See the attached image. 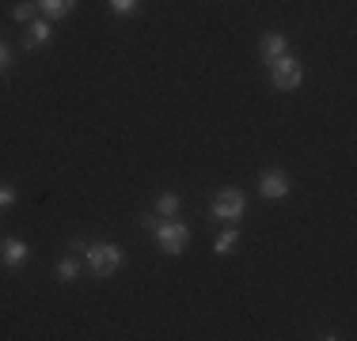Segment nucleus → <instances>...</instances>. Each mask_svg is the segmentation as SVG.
Returning a JSON list of instances; mask_svg holds the SVG:
<instances>
[{"label": "nucleus", "instance_id": "nucleus-1", "mask_svg": "<svg viewBox=\"0 0 357 341\" xmlns=\"http://www.w3.org/2000/svg\"><path fill=\"white\" fill-rule=\"evenodd\" d=\"M84 269L91 273V277H110V273H118V266L126 262V254L118 251L114 243H84Z\"/></svg>", "mask_w": 357, "mask_h": 341}, {"label": "nucleus", "instance_id": "nucleus-2", "mask_svg": "<svg viewBox=\"0 0 357 341\" xmlns=\"http://www.w3.org/2000/svg\"><path fill=\"white\" fill-rule=\"evenodd\" d=\"M266 68H270V84H274V91H296L301 80H304V68H301V61H296L293 54H282V57H274V61H266Z\"/></svg>", "mask_w": 357, "mask_h": 341}, {"label": "nucleus", "instance_id": "nucleus-3", "mask_svg": "<svg viewBox=\"0 0 357 341\" xmlns=\"http://www.w3.org/2000/svg\"><path fill=\"white\" fill-rule=\"evenodd\" d=\"M156 243L164 254H183L186 246H190V228L172 216V220H164V224H156Z\"/></svg>", "mask_w": 357, "mask_h": 341}, {"label": "nucleus", "instance_id": "nucleus-4", "mask_svg": "<svg viewBox=\"0 0 357 341\" xmlns=\"http://www.w3.org/2000/svg\"><path fill=\"white\" fill-rule=\"evenodd\" d=\"M209 212H213L217 220L236 224V220H243V212H248V198H243L240 190H232V186H225V190L213 198V205H209Z\"/></svg>", "mask_w": 357, "mask_h": 341}, {"label": "nucleus", "instance_id": "nucleus-5", "mask_svg": "<svg viewBox=\"0 0 357 341\" xmlns=\"http://www.w3.org/2000/svg\"><path fill=\"white\" fill-rule=\"evenodd\" d=\"M289 190H293V182H289L285 170L274 167V170H262V175H259V193H262L266 201H282Z\"/></svg>", "mask_w": 357, "mask_h": 341}, {"label": "nucleus", "instance_id": "nucleus-6", "mask_svg": "<svg viewBox=\"0 0 357 341\" xmlns=\"http://www.w3.org/2000/svg\"><path fill=\"white\" fill-rule=\"evenodd\" d=\"M27 258H31V246L23 243V239L12 235V239H4V243H0V262H4L8 269H20Z\"/></svg>", "mask_w": 357, "mask_h": 341}, {"label": "nucleus", "instance_id": "nucleus-7", "mask_svg": "<svg viewBox=\"0 0 357 341\" xmlns=\"http://www.w3.org/2000/svg\"><path fill=\"white\" fill-rule=\"evenodd\" d=\"M259 54H262V61H274V57L289 54V42H285V34H278V31H266V34L259 38Z\"/></svg>", "mask_w": 357, "mask_h": 341}, {"label": "nucleus", "instance_id": "nucleus-8", "mask_svg": "<svg viewBox=\"0 0 357 341\" xmlns=\"http://www.w3.org/2000/svg\"><path fill=\"white\" fill-rule=\"evenodd\" d=\"M50 34H54L50 19H31L27 23V49H42L50 42Z\"/></svg>", "mask_w": 357, "mask_h": 341}, {"label": "nucleus", "instance_id": "nucleus-9", "mask_svg": "<svg viewBox=\"0 0 357 341\" xmlns=\"http://www.w3.org/2000/svg\"><path fill=\"white\" fill-rule=\"evenodd\" d=\"M73 8H76V0H38V12L46 15L50 23H54V19H65V15H73Z\"/></svg>", "mask_w": 357, "mask_h": 341}, {"label": "nucleus", "instance_id": "nucleus-10", "mask_svg": "<svg viewBox=\"0 0 357 341\" xmlns=\"http://www.w3.org/2000/svg\"><path fill=\"white\" fill-rule=\"evenodd\" d=\"M178 209H183V198H178V193H172V190H164V193L156 198V205H152V212H160L164 220H172Z\"/></svg>", "mask_w": 357, "mask_h": 341}, {"label": "nucleus", "instance_id": "nucleus-11", "mask_svg": "<svg viewBox=\"0 0 357 341\" xmlns=\"http://www.w3.org/2000/svg\"><path fill=\"white\" fill-rule=\"evenodd\" d=\"M80 269H84V262L76 258V254H69V258H61L54 266V273H57V280H65V285H69V280H76L80 277Z\"/></svg>", "mask_w": 357, "mask_h": 341}, {"label": "nucleus", "instance_id": "nucleus-12", "mask_svg": "<svg viewBox=\"0 0 357 341\" xmlns=\"http://www.w3.org/2000/svg\"><path fill=\"white\" fill-rule=\"evenodd\" d=\"M236 243H240V228L232 224V228H225V232L213 239V251H217V254H232Z\"/></svg>", "mask_w": 357, "mask_h": 341}, {"label": "nucleus", "instance_id": "nucleus-13", "mask_svg": "<svg viewBox=\"0 0 357 341\" xmlns=\"http://www.w3.org/2000/svg\"><path fill=\"white\" fill-rule=\"evenodd\" d=\"M35 12H38V0H20V4L12 8V19L15 23H31V19H35Z\"/></svg>", "mask_w": 357, "mask_h": 341}, {"label": "nucleus", "instance_id": "nucleus-14", "mask_svg": "<svg viewBox=\"0 0 357 341\" xmlns=\"http://www.w3.org/2000/svg\"><path fill=\"white\" fill-rule=\"evenodd\" d=\"M141 8V0H110V12L114 15H133Z\"/></svg>", "mask_w": 357, "mask_h": 341}, {"label": "nucleus", "instance_id": "nucleus-15", "mask_svg": "<svg viewBox=\"0 0 357 341\" xmlns=\"http://www.w3.org/2000/svg\"><path fill=\"white\" fill-rule=\"evenodd\" d=\"M12 205H15V186L0 182V209H12Z\"/></svg>", "mask_w": 357, "mask_h": 341}, {"label": "nucleus", "instance_id": "nucleus-16", "mask_svg": "<svg viewBox=\"0 0 357 341\" xmlns=\"http://www.w3.org/2000/svg\"><path fill=\"white\" fill-rule=\"evenodd\" d=\"M12 68V49H8V42H0V72H8Z\"/></svg>", "mask_w": 357, "mask_h": 341}]
</instances>
